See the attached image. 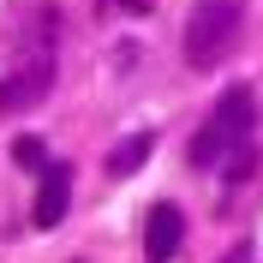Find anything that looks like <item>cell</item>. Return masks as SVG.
Returning <instances> with one entry per match:
<instances>
[{
	"mask_svg": "<svg viewBox=\"0 0 263 263\" xmlns=\"http://www.w3.org/2000/svg\"><path fill=\"white\" fill-rule=\"evenodd\" d=\"M192 162L215 167L228 185H239V180L257 174V96H251V84H228V90L215 96L210 120H203L197 138H192Z\"/></svg>",
	"mask_w": 263,
	"mask_h": 263,
	"instance_id": "obj_1",
	"label": "cell"
},
{
	"mask_svg": "<svg viewBox=\"0 0 263 263\" xmlns=\"http://www.w3.org/2000/svg\"><path fill=\"white\" fill-rule=\"evenodd\" d=\"M54 36H60V12H42L36 36H30V54L0 78V114H24L36 102H48V90H54Z\"/></svg>",
	"mask_w": 263,
	"mask_h": 263,
	"instance_id": "obj_2",
	"label": "cell"
},
{
	"mask_svg": "<svg viewBox=\"0 0 263 263\" xmlns=\"http://www.w3.org/2000/svg\"><path fill=\"white\" fill-rule=\"evenodd\" d=\"M239 24H246V0H197L185 18V66L215 72L239 42Z\"/></svg>",
	"mask_w": 263,
	"mask_h": 263,
	"instance_id": "obj_3",
	"label": "cell"
},
{
	"mask_svg": "<svg viewBox=\"0 0 263 263\" xmlns=\"http://www.w3.org/2000/svg\"><path fill=\"white\" fill-rule=\"evenodd\" d=\"M72 210V167L54 162L48 174H42V185H36V203H30V221L36 228H60V215Z\"/></svg>",
	"mask_w": 263,
	"mask_h": 263,
	"instance_id": "obj_4",
	"label": "cell"
},
{
	"mask_svg": "<svg viewBox=\"0 0 263 263\" xmlns=\"http://www.w3.org/2000/svg\"><path fill=\"white\" fill-rule=\"evenodd\" d=\"M180 239H185L180 203H156V210H149V221H144V251H149V263H167L174 251H180Z\"/></svg>",
	"mask_w": 263,
	"mask_h": 263,
	"instance_id": "obj_5",
	"label": "cell"
},
{
	"mask_svg": "<svg viewBox=\"0 0 263 263\" xmlns=\"http://www.w3.org/2000/svg\"><path fill=\"white\" fill-rule=\"evenodd\" d=\"M149 149H156V132H132V138H120V144L108 149V174H114V180L138 174V167L149 162Z\"/></svg>",
	"mask_w": 263,
	"mask_h": 263,
	"instance_id": "obj_6",
	"label": "cell"
},
{
	"mask_svg": "<svg viewBox=\"0 0 263 263\" xmlns=\"http://www.w3.org/2000/svg\"><path fill=\"white\" fill-rule=\"evenodd\" d=\"M12 156H18V167H30V174H48V149H42V138H18L12 144Z\"/></svg>",
	"mask_w": 263,
	"mask_h": 263,
	"instance_id": "obj_7",
	"label": "cell"
},
{
	"mask_svg": "<svg viewBox=\"0 0 263 263\" xmlns=\"http://www.w3.org/2000/svg\"><path fill=\"white\" fill-rule=\"evenodd\" d=\"M221 263H251V246H233V251H228Z\"/></svg>",
	"mask_w": 263,
	"mask_h": 263,
	"instance_id": "obj_8",
	"label": "cell"
},
{
	"mask_svg": "<svg viewBox=\"0 0 263 263\" xmlns=\"http://www.w3.org/2000/svg\"><path fill=\"white\" fill-rule=\"evenodd\" d=\"M126 12H149V0H126Z\"/></svg>",
	"mask_w": 263,
	"mask_h": 263,
	"instance_id": "obj_9",
	"label": "cell"
},
{
	"mask_svg": "<svg viewBox=\"0 0 263 263\" xmlns=\"http://www.w3.org/2000/svg\"><path fill=\"white\" fill-rule=\"evenodd\" d=\"M102 12H108V0H102Z\"/></svg>",
	"mask_w": 263,
	"mask_h": 263,
	"instance_id": "obj_10",
	"label": "cell"
}]
</instances>
